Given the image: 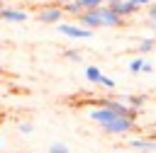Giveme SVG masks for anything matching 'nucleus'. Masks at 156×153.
Segmentation results:
<instances>
[{"label": "nucleus", "mask_w": 156, "mask_h": 153, "mask_svg": "<svg viewBox=\"0 0 156 153\" xmlns=\"http://www.w3.org/2000/svg\"><path fill=\"white\" fill-rule=\"evenodd\" d=\"M134 126H136V121H132V119H127V117H115L110 124L102 126V131H105V134H112V136H124V134H129Z\"/></svg>", "instance_id": "nucleus-1"}, {"label": "nucleus", "mask_w": 156, "mask_h": 153, "mask_svg": "<svg viewBox=\"0 0 156 153\" xmlns=\"http://www.w3.org/2000/svg\"><path fill=\"white\" fill-rule=\"evenodd\" d=\"M49 153H68V146L66 143H51L49 146Z\"/></svg>", "instance_id": "nucleus-17"}, {"label": "nucleus", "mask_w": 156, "mask_h": 153, "mask_svg": "<svg viewBox=\"0 0 156 153\" xmlns=\"http://www.w3.org/2000/svg\"><path fill=\"white\" fill-rule=\"evenodd\" d=\"M146 58L144 56H136V58H132L129 63H127V70L132 73V75H136V73H144V68H146Z\"/></svg>", "instance_id": "nucleus-10"}, {"label": "nucleus", "mask_w": 156, "mask_h": 153, "mask_svg": "<svg viewBox=\"0 0 156 153\" xmlns=\"http://www.w3.org/2000/svg\"><path fill=\"white\" fill-rule=\"evenodd\" d=\"M117 153H134V151H117Z\"/></svg>", "instance_id": "nucleus-23"}, {"label": "nucleus", "mask_w": 156, "mask_h": 153, "mask_svg": "<svg viewBox=\"0 0 156 153\" xmlns=\"http://www.w3.org/2000/svg\"><path fill=\"white\" fill-rule=\"evenodd\" d=\"M132 2H134V5L139 7V10H141V7H149V5H154L151 0H132Z\"/></svg>", "instance_id": "nucleus-20"}, {"label": "nucleus", "mask_w": 156, "mask_h": 153, "mask_svg": "<svg viewBox=\"0 0 156 153\" xmlns=\"http://www.w3.org/2000/svg\"><path fill=\"white\" fill-rule=\"evenodd\" d=\"M20 131H22V134H32V131H34V126H32L29 121H22V124H20Z\"/></svg>", "instance_id": "nucleus-18"}, {"label": "nucleus", "mask_w": 156, "mask_h": 153, "mask_svg": "<svg viewBox=\"0 0 156 153\" xmlns=\"http://www.w3.org/2000/svg\"><path fill=\"white\" fill-rule=\"evenodd\" d=\"M100 85H102L105 90H115V87H117L115 78H110V75H105V73H102V78H100Z\"/></svg>", "instance_id": "nucleus-15"}, {"label": "nucleus", "mask_w": 156, "mask_h": 153, "mask_svg": "<svg viewBox=\"0 0 156 153\" xmlns=\"http://www.w3.org/2000/svg\"><path fill=\"white\" fill-rule=\"evenodd\" d=\"M58 2V7H63V5H68V2H73V0H56Z\"/></svg>", "instance_id": "nucleus-21"}, {"label": "nucleus", "mask_w": 156, "mask_h": 153, "mask_svg": "<svg viewBox=\"0 0 156 153\" xmlns=\"http://www.w3.org/2000/svg\"><path fill=\"white\" fill-rule=\"evenodd\" d=\"M0 121H2V112H0Z\"/></svg>", "instance_id": "nucleus-24"}, {"label": "nucleus", "mask_w": 156, "mask_h": 153, "mask_svg": "<svg viewBox=\"0 0 156 153\" xmlns=\"http://www.w3.org/2000/svg\"><path fill=\"white\" fill-rule=\"evenodd\" d=\"M76 5L80 7V12H85V10H98V7H102L105 0H76Z\"/></svg>", "instance_id": "nucleus-13"}, {"label": "nucleus", "mask_w": 156, "mask_h": 153, "mask_svg": "<svg viewBox=\"0 0 156 153\" xmlns=\"http://www.w3.org/2000/svg\"><path fill=\"white\" fill-rule=\"evenodd\" d=\"M66 58H71V61H83V56H80L78 51H66Z\"/></svg>", "instance_id": "nucleus-19"}, {"label": "nucleus", "mask_w": 156, "mask_h": 153, "mask_svg": "<svg viewBox=\"0 0 156 153\" xmlns=\"http://www.w3.org/2000/svg\"><path fill=\"white\" fill-rule=\"evenodd\" d=\"M127 146L134 153H156V141H151V138H129Z\"/></svg>", "instance_id": "nucleus-6"}, {"label": "nucleus", "mask_w": 156, "mask_h": 153, "mask_svg": "<svg viewBox=\"0 0 156 153\" xmlns=\"http://www.w3.org/2000/svg\"><path fill=\"white\" fill-rule=\"evenodd\" d=\"M61 17H63V10H61L58 5L39 10V19H41L44 24H61Z\"/></svg>", "instance_id": "nucleus-7"}, {"label": "nucleus", "mask_w": 156, "mask_h": 153, "mask_svg": "<svg viewBox=\"0 0 156 153\" xmlns=\"http://www.w3.org/2000/svg\"><path fill=\"white\" fill-rule=\"evenodd\" d=\"M100 78H102V70L100 66H85V80L93 83V85H100Z\"/></svg>", "instance_id": "nucleus-11"}, {"label": "nucleus", "mask_w": 156, "mask_h": 153, "mask_svg": "<svg viewBox=\"0 0 156 153\" xmlns=\"http://www.w3.org/2000/svg\"><path fill=\"white\" fill-rule=\"evenodd\" d=\"M146 19H149V24H151V27H156V2L146 7Z\"/></svg>", "instance_id": "nucleus-16"}, {"label": "nucleus", "mask_w": 156, "mask_h": 153, "mask_svg": "<svg viewBox=\"0 0 156 153\" xmlns=\"http://www.w3.org/2000/svg\"><path fill=\"white\" fill-rule=\"evenodd\" d=\"M136 51H139V53H151V51H156V39H141V41L136 44Z\"/></svg>", "instance_id": "nucleus-14"}, {"label": "nucleus", "mask_w": 156, "mask_h": 153, "mask_svg": "<svg viewBox=\"0 0 156 153\" xmlns=\"http://www.w3.org/2000/svg\"><path fill=\"white\" fill-rule=\"evenodd\" d=\"M115 117H119V114H115L112 109H107V107H93L90 112H88V119L90 121H95V124H100V129L105 126V124H110Z\"/></svg>", "instance_id": "nucleus-3"}, {"label": "nucleus", "mask_w": 156, "mask_h": 153, "mask_svg": "<svg viewBox=\"0 0 156 153\" xmlns=\"http://www.w3.org/2000/svg\"><path fill=\"white\" fill-rule=\"evenodd\" d=\"M27 12L24 10H17V7H2L0 10V19H5V22H17V24H22V22H27Z\"/></svg>", "instance_id": "nucleus-8"}, {"label": "nucleus", "mask_w": 156, "mask_h": 153, "mask_svg": "<svg viewBox=\"0 0 156 153\" xmlns=\"http://www.w3.org/2000/svg\"><path fill=\"white\" fill-rule=\"evenodd\" d=\"M98 12H100V19H102V27H122V24L127 22V19H122V17H119L112 7H107V5H102Z\"/></svg>", "instance_id": "nucleus-4"}, {"label": "nucleus", "mask_w": 156, "mask_h": 153, "mask_svg": "<svg viewBox=\"0 0 156 153\" xmlns=\"http://www.w3.org/2000/svg\"><path fill=\"white\" fill-rule=\"evenodd\" d=\"M100 10V7H98ZM98 10H85V12H80L78 15V19H80V27H85V29H98V27H102V19H100V12Z\"/></svg>", "instance_id": "nucleus-5"}, {"label": "nucleus", "mask_w": 156, "mask_h": 153, "mask_svg": "<svg viewBox=\"0 0 156 153\" xmlns=\"http://www.w3.org/2000/svg\"><path fill=\"white\" fill-rule=\"evenodd\" d=\"M119 0H105V5H117Z\"/></svg>", "instance_id": "nucleus-22"}, {"label": "nucleus", "mask_w": 156, "mask_h": 153, "mask_svg": "<svg viewBox=\"0 0 156 153\" xmlns=\"http://www.w3.org/2000/svg\"><path fill=\"white\" fill-rule=\"evenodd\" d=\"M119 100H122L124 104L134 107V109H141V107H144V102H146V100H144V95H122Z\"/></svg>", "instance_id": "nucleus-12"}, {"label": "nucleus", "mask_w": 156, "mask_h": 153, "mask_svg": "<svg viewBox=\"0 0 156 153\" xmlns=\"http://www.w3.org/2000/svg\"><path fill=\"white\" fill-rule=\"evenodd\" d=\"M58 32L68 39H78V41H85V39H93V29H85V27H78V24H68V22H61L58 24Z\"/></svg>", "instance_id": "nucleus-2"}, {"label": "nucleus", "mask_w": 156, "mask_h": 153, "mask_svg": "<svg viewBox=\"0 0 156 153\" xmlns=\"http://www.w3.org/2000/svg\"><path fill=\"white\" fill-rule=\"evenodd\" d=\"M107 7H112L122 19H127V17H132V15H136V12H139V7H136L132 0H119L117 5H107Z\"/></svg>", "instance_id": "nucleus-9"}]
</instances>
